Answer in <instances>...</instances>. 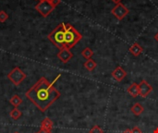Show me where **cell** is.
<instances>
[{
    "label": "cell",
    "mask_w": 158,
    "mask_h": 133,
    "mask_svg": "<svg viewBox=\"0 0 158 133\" xmlns=\"http://www.w3.org/2000/svg\"><path fill=\"white\" fill-rule=\"evenodd\" d=\"M59 77L60 75H58L53 82H49L46 78L42 77L26 92V97L41 112H45L60 97V93L54 87L55 81Z\"/></svg>",
    "instance_id": "obj_1"
},
{
    "label": "cell",
    "mask_w": 158,
    "mask_h": 133,
    "mask_svg": "<svg viewBox=\"0 0 158 133\" xmlns=\"http://www.w3.org/2000/svg\"><path fill=\"white\" fill-rule=\"evenodd\" d=\"M82 38V35L70 24L66 23L65 30V48L71 49Z\"/></svg>",
    "instance_id": "obj_2"
},
{
    "label": "cell",
    "mask_w": 158,
    "mask_h": 133,
    "mask_svg": "<svg viewBox=\"0 0 158 133\" xmlns=\"http://www.w3.org/2000/svg\"><path fill=\"white\" fill-rule=\"evenodd\" d=\"M65 30L66 23H61L48 35V39L59 50L65 48Z\"/></svg>",
    "instance_id": "obj_3"
},
{
    "label": "cell",
    "mask_w": 158,
    "mask_h": 133,
    "mask_svg": "<svg viewBox=\"0 0 158 133\" xmlns=\"http://www.w3.org/2000/svg\"><path fill=\"white\" fill-rule=\"evenodd\" d=\"M8 80L16 86L19 85L25 79H26V74L19 68L15 67L8 74H7Z\"/></svg>",
    "instance_id": "obj_4"
},
{
    "label": "cell",
    "mask_w": 158,
    "mask_h": 133,
    "mask_svg": "<svg viewBox=\"0 0 158 133\" xmlns=\"http://www.w3.org/2000/svg\"><path fill=\"white\" fill-rule=\"evenodd\" d=\"M35 8L44 18H46L55 7L52 6L49 0H40V2L35 6Z\"/></svg>",
    "instance_id": "obj_5"
},
{
    "label": "cell",
    "mask_w": 158,
    "mask_h": 133,
    "mask_svg": "<svg viewBox=\"0 0 158 133\" xmlns=\"http://www.w3.org/2000/svg\"><path fill=\"white\" fill-rule=\"evenodd\" d=\"M111 13L118 20H122L130 13V10L128 7H126L125 5H123L122 3H119V4H116V6L112 8Z\"/></svg>",
    "instance_id": "obj_6"
},
{
    "label": "cell",
    "mask_w": 158,
    "mask_h": 133,
    "mask_svg": "<svg viewBox=\"0 0 158 133\" xmlns=\"http://www.w3.org/2000/svg\"><path fill=\"white\" fill-rule=\"evenodd\" d=\"M139 90H140V95L142 97H147V95L153 91V86H151L145 80H143L139 83Z\"/></svg>",
    "instance_id": "obj_7"
},
{
    "label": "cell",
    "mask_w": 158,
    "mask_h": 133,
    "mask_svg": "<svg viewBox=\"0 0 158 133\" xmlns=\"http://www.w3.org/2000/svg\"><path fill=\"white\" fill-rule=\"evenodd\" d=\"M57 57L62 63H68L73 57V54L70 52V49L63 48V49L59 50V52L57 54Z\"/></svg>",
    "instance_id": "obj_8"
},
{
    "label": "cell",
    "mask_w": 158,
    "mask_h": 133,
    "mask_svg": "<svg viewBox=\"0 0 158 133\" xmlns=\"http://www.w3.org/2000/svg\"><path fill=\"white\" fill-rule=\"evenodd\" d=\"M127 76V72L121 68V67H117L113 71H112V77L114 80L117 81H121L125 77Z\"/></svg>",
    "instance_id": "obj_9"
},
{
    "label": "cell",
    "mask_w": 158,
    "mask_h": 133,
    "mask_svg": "<svg viewBox=\"0 0 158 133\" xmlns=\"http://www.w3.org/2000/svg\"><path fill=\"white\" fill-rule=\"evenodd\" d=\"M128 93H129V94H130L131 97H133V98L139 96V95H140L139 84L136 83V82H133V83L128 88Z\"/></svg>",
    "instance_id": "obj_10"
},
{
    "label": "cell",
    "mask_w": 158,
    "mask_h": 133,
    "mask_svg": "<svg viewBox=\"0 0 158 133\" xmlns=\"http://www.w3.org/2000/svg\"><path fill=\"white\" fill-rule=\"evenodd\" d=\"M143 51V48L137 43L133 44L131 47H130V52L134 56H139Z\"/></svg>",
    "instance_id": "obj_11"
},
{
    "label": "cell",
    "mask_w": 158,
    "mask_h": 133,
    "mask_svg": "<svg viewBox=\"0 0 158 133\" xmlns=\"http://www.w3.org/2000/svg\"><path fill=\"white\" fill-rule=\"evenodd\" d=\"M131 111L135 116H140V115L144 111V108H143V106L140 103H136V104H134V105L131 106Z\"/></svg>",
    "instance_id": "obj_12"
},
{
    "label": "cell",
    "mask_w": 158,
    "mask_h": 133,
    "mask_svg": "<svg viewBox=\"0 0 158 133\" xmlns=\"http://www.w3.org/2000/svg\"><path fill=\"white\" fill-rule=\"evenodd\" d=\"M9 103H10L15 108H18V107L22 104V99H21L18 94H15V95H13V96L10 98Z\"/></svg>",
    "instance_id": "obj_13"
},
{
    "label": "cell",
    "mask_w": 158,
    "mask_h": 133,
    "mask_svg": "<svg viewBox=\"0 0 158 133\" xmlns=\"http://www.w3.org/2000/svg\"><path fill=\"white\" fill-rule=\"evenodd\" d=\"M84 67L88 71H93L95 69V68L97 67L96 62L94 59H88L85 63H84Z\"/></svg>",
    "instance_id": "obj_14"
},
{
    "label": "cell",
    "mask_w": 158,
    "mask_h": 133,
    "mask_svg": "<svg viewBox=\"0 0 158 133\" xmlns=\"http://www.w3.org/2000/svg\"><path fill=\"white\" fill-rule=\"evenodd\" d=\"M41 128H44V129L52 131V129H53V121L49 118H45L42 121V123H41Z\"/></svg>",
    "instance_id": "obj_15"
},
{
    "label": "cell",
    "mask_w": 158,
    "mask_h": 133,
    "mask_svg": "<svg viewBox=\"0 0 158 133\" xmlns=\"http://www.w3.org/2000/svg\"><path fill=\"white\" fill-rule=\"evenodd\" d=\"M81 56H82L85 59H87V60H88V59H91L92 56H94V51H93L91 48L86 47V48H84V49L82 50Z\"/></svg>",
    "instance_id": "obj_16"
},
{
    "label": "cell",
    "mask_w": 158,
    "mask_h": 133,
    "mask_svg": "<svg viewBox=\"0 0 158 133\" xmlns=\"http://www.w3.org/2000/svg\"><path fill=\"white\" fill-rule=\"evenodd\" d=\"M9 116H10V118H11L12 119L17 120V119H19V118L21 117V111L19 110L18 108H15V107H14V108L10 111Z\"/></svg>",
    "instance_id": "obj_17"
},
{
    "label": "cell",
    "mask_w": 158,
    "mask_h": 133,
    "mask_svg": "<svg viewBox=\"0 0 158 133\" xmlns=\"http://www.w3.org/2000/svg\"><path fill=\"white\" fill-rule=\"evenodd\" d=\"M90 133H104V131L98 125H95L90 130Z\"/></svg>",
    "instance_id": "obj_18"
},
{
    "label": "cell",
    "mask_w": 158,
    "mask_h": 133,
    "mask_svg": "<svg viewBox=\"0 0 158 133\" xmlns=\"http://www.w3.org/2000/svg\"><path fill=\"white\" fill-rule=\"evenodd\" d=\"M7 19H8V15L4 10H1L0 11V22H5Z\"/></svg>",
    "instance_id": "obj_19"
},
{
    "label": "cell",
    "mask_w": 158,
    "mask_h": 133,
    "mask_svg": "<svg viewBox=\"0 0 158 133\" xmlns=\"http://www.w3.org/2000/svg\"><path fill=\"white\" fill-rule=\"evenodd\" d=\"M131 132L132 133H143V131H141V129H140L139 127H134V128H132V130H131Z\"/></svg>",
    "instance_id": "obj_20"
},
{
    "label": "cell",
    "mask_w": 158,
    "mask_h": 133,
    "mask_svg": "<svg viewBox=\"0 0 158 133\" xmlns=\"http://www.w3.org/2000/svg\"><path fill=\"white\" fill-rule=\"evenodd\" d=\"M50 2H51L52 6H53L54 7H56V6H58V5H59L60 0H50Z\"/></svg>",
    "instance_id": "obj_21"
},
{
    "label": "cell",
    "mask_w": 158,
    "mask_h": 133,
    "mask_svg": "<svg viewBox=\"0 0 158 133\" xmlns=\"http://www.w3.org/2000/svg\"><path fill=\"white\" fill-rule=\"evenodd\" d=\"M52 131H49V130H46V129H44V128H41L39 130V131L37 133H51Z\"/></svg>",
    "instance_id": "obj_22"
},
{
    "label": "cell",
    "mask_w": 158,
    "mask_h": 133,
    "mask_svg": "<svg viewBox=\"0 0 158 133\" xmlns=\"http://www.w3.org/2000/svg\"><path fill=\"white\" fill-rule=\"evenodd\" d=\"M113 3H115V4H119V3H121V1L122 0H111Z\"/></svg>",
    "instance_id": "obj_23"
},
{
    "label": "cell",
    "mask_w": 158,
    "mask_h": 133,
    "mask_svg": "<svg viewBox=\"0 0 158 133\" xmlns=\"http://www.w3.org/2000/svg\"><path fill=\"white\" fill-rule=\"evenodd\" d=\"M122 133H132V132H131V130L128 129V130H125V131H124Z\"/></svg>",
    "instance_id": "obj_24"
},
{
    "label": "cell",
    "mask_w": 158,
    "mask_h": 133,
    "mask_svg": "<svg viewBox=\"0 0 158 133\" xmlns=\"http://www.w3.org/2000/svg\"><path fill=\"white\" fill-rule=\"evenodd\" d=\"M155 39H156V41L158 43V32L156 34V35H155Z\"/></svg>",
    "instance_id": "obj_25"
},
{
    "label": "cell",
    "mask_w": 158,
    "mask_h": 133,
    "mask_svg": "<svg viewBox=\"0 0 158 133\" xmlns=\"http://www.w3.org/2000/svg\"><path fill=\"white\" fill-rule=\"evenodd\" d=\"M154 133H158V128H156V129L154 131Z\"/></svg>",
    "instance_id": "obj_26"
},
{
    "label": "cell",
    "mask_w": 158,
    "mask_h": 133,
    "mask_svg": "<svg viewBox=\"0 0 158 133\" xmlns=\"http://www.w3.org/2000/svg\"><path fill=\"white\" fill-rule=\"evenodd\" d=\"M14 133H19V132H14Z\"/></svg>",
    "instance_id": "obj_27"
},
{
    "label": "cell",
    "mask_w": 158,
    "mask_h": 133,
    "mask_svg": "<svg viewBox=\"0 0 158 133\" xmlns=\"http://www.w3.org/2000/svg\"><path fill=\"white\" fill-rule=\"evenodd\" d=\"M49 1H50V0H49Z\"/></svg>",
    "instance_id": "obj_28"
}]
</instances>
